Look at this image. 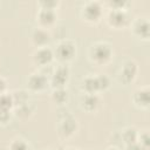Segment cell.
Returning <instances> with one entry per match:
<instances>
[{"mask_svg": "<svg viewBox=\"0 0 150 150\" xmlns=\"http://www.w3.org/2000/svg\"><path fill=\"white\" fill-rule=\"evenodd\" d=\"M112 47L103 41L95 42L89 48V60L96 66H105L112 59Z\"/></svg>", "mask_w": 150, "mask_h": 150, "instance_id": "obj_1", "label": "cell"}, {"mask_svg": "<svg viewBox=\"0 0 150 150\" xmlns=\"http://www.w3.org/2000/svg\"><path fill=\"white\" fill-rule=\"evenodd\" d=\"M81 16L86 22L96 23L103 16V6L100 1H87L81 9Z\"/></svg>", "mask_w": 150, "mask_h": 150, "instance_id": "obj_2", "label": "cell"}, {"mask_svg": "<svg viewBox=\"0 0 150 150\" xmlns=\"http://www.w3.org/2000/svg\"><path fill=\"white\" fill-rule=\"evenodd\" d=\"M53 52H54V57L56 60H59L62 63H66V62L73 60V57L75 56L76 45L71 40L64 39V40H61L56 45V47H55V49H53Z\"/></svg>", "mask_w": 150, "mask_h": 150, "instance_id": "obj_3", "label": "cell"}, {"mask_svg": "<svg viewBox=\"0 0 150 150\" xmlns=\"http://www.w3.org/2000/svg\"><path fill=\"white\" fill-rule=\"evenodd\" d=\"M70 77V70L67 64L61 63L56 66L49 76V84L53 89L57 88H66V84L68 83Z\"/></svg>", "mask_w": 150, "mask_h": 150, "instance_id": "obj_4", "label": "cell"}, {"mask_svg": "<svg viewBox=\"0 0 150 150\" xmlns=\"http://www.w3.org/2000/svg\"><path fill=\"white\" fill-rule=\"evenodd\" d=\"M77 130V121L70 114H64L57 121L56 131L61 138H69L71 137Z\"/></svg>", "mask_w": 150, "mask_h": 150, "instance_id": "obj_5", "label": "cell"}, {"mask_svg": "<svg viewBox=\"0 0 150 150\" xmlns=\"http://www.w3.org/2000/svg\"><path fill=\"white\" fill-rule=\"evenodd\" d=\"M107 23L115 29L124 28L129 25V15L125 9H116V8H109L107 15H105Z\"/></svg>", "mask_w": 150, "mask_h": 150, "instance_id": "obj_6", "label": "cell"}, {"mask_svg": "<svg viewBox=\"0 0 150 150\" xmlns=\"http://www.w3.org/2000/svg\"><path fill=\"white\" fill-rule=\"evenodd\" d=\"M138 73V66L134 60H127L121 64L118 71V81L123 84H130L135 81Z\"/></svg>", "mask_w": 150, "mask_h": 150, "instance_id": "obj_7", "label": "cell"}, {"mask_svg": "<svg viewBox=\"0 0 150 150\" xmlns=\"http://www.w3.org/2000/svg\"><path fill=\"white\" fill-rule=\"evenodd\" d=\"M54 52L49 47H40L34 50L32 54V61L33 63L39 68H45L52 64L54 61Z\"/></svg>", "mask_w": 150, "mask_h": 150, "instance_id": "obj_8", "label": "cell"}, {"mask_svg": "<svg viewBox=\"0 0 150 150\" xmlns=\"http://www.w3.org/2000/svg\"><path fill=\"white\" fill-rule=\"evenodd\" d=\"M27 88L30 91H42L49 84V77L42 71H35L27 79Z\"/></svg>", "mask_w": 150, "mask_h": 150, "instance_id": "obj_9", "label": "cell"}, {"mask_svg": "<svg viewBox=\"0 0 150 150\" xmlns=\"http://www.w3.org/2000/svg\"><path fill=\"white\" fill-rule=\"evenodd\" d=\"M132 34L142 40H148L150 35V25L149 20L145 16H138L131 22Z\"/></svg>", "mask_w": 150, "mask_h": 150, "instance_id": "obj_10", "label": "cell"}, {"mask_svg": "<svg viewBox=\"0 0 150 150\" xmlns=\"http://www.w3.org/2000/svg\"><path fill=\"white\" fill-rule=\"evenodd\" d=\"M57 20L56 9H47V8H39L36 13V21L39 22V27L42 28H50L55 25Z\"/></svg>", "mask_w": 150, "mask_h": 150, "instance_id": "obj_11", "label": "cell"}, {"mask_svg": "<svg viewBox=\"0 0 150 150\" xmlns=\"http://www.w3.org/2000/svg\"><path fill=\"white\" fill-rule=\"evenodd\" d=\"M132 102L136 107L141 108V109H146L149 107L150 103V90L149 87H141L137 88L134 91L132 95Z\"/></svg>", "mask_w": 150, "mask_h": 150, "instance_id": "obj_12", "label": "cell"}, {"mask_svg": "<svg viewBox=\"0 0 150 150\" xmlns=\"http://www.w3.org/2000/svg\"><path fill=\"white\" fill-rule=\"evenodd\" d=\"M81 89L86 94H98L101 90L98 74L97 75H88L81 81Z\"/></svg>", "mask_w": 150, "mask_h": 150, "instance_id": "obj_13", "label": "cell"}, {"mask_svg": "<svg viewBox=\"0 0 150 150\" xmlns=\"http://www.w3.org/2000/svg\"><path fill=\"white\" fill-rule=\"evenodd\" d=\"M32 42L36 46V48L40 47H48V43L50 42V34L48 29L38 27L32 33Z\"/></svg>", "mask_w": 150, "mask_h": 150, "instance_id": "obj_14", "label": "cell"}, {"mask_svg": "<svg viewBox=\"0 0 150 150\" xmlns=\"http://www.w3.org/2000/svg\"><path fill=\"white\" fill-rule=\"evenodd\" d=\"M81 107L88 111V112H93L95 111L101 103V98L98 96V94H86L83 93V95L81 96Z\"/></svg>", "mask_w": 150, "mask_h": 150, "instance_id": "obj_15", "label": "cell"}, {"mask_svg": "<svg viewBox=\"0 0 150 150\" xmlns=\"http://www.w3.org/2000/svg\"><path fill=\"white\" fill-rule=\"evenodd\" d=\"M137 137H138V130L135 127H127L121 132V138L125 145L136 143Z\"/></svg>", "mask_w": 150, "mask_h": 150, "instance_id": "obj_16", "label": "cell"}, {"mask_svg": "<svg viewBox=\"0 0 150 150\" xmlns=\"http://www.w3.org/2000/svg\"><path fill=\"white\" fill-rule=\"evenodd\" d=\"M68 97H69V94H68V90H67L66 88L53 89V90H52V94H50L52 101H53L55 104H59V105H62V104L67 103Z\"/></svg>", "mask_w": 150, "mask_h": 150, "instance_id": "obj_17", "label": "cell"}, {"mask_svg": "<svg viewBox=\"0 0 150 150\" xmlns=\"http://www.w3.org/2000/svg\"><path fill=\"white\" fill-rule=\"evenodd\" d=\"M11 96H12V101H13L14 108L28 103V93L26 90L16 89V90L11 93Z\"/></svg>", "mask_w": 150, "mask_h": 150, "instance_id": "obj_18", "label": "cell"}, {"mask_svg": "<svg viewBox=\"0 0 150 150\" xmlns=\"http://www.w3.org/2000/svg\"><path fill=\"white\" fill-rule=\"evenodd\" d=\"M7 150H32V148L26 139L18 137V138H13L9 142Z\"/></svg>", "mask_w": 150, "mask_h": 150, "instance_id": "obj_19", "label": "cell"}, {"mask_svg": "<svg viewBox=\"0 0 150 150\" xmlns=\"http://www.w3.org/2000/svg\"><path fill=\"white\" fill-rule=\"evenodd\" d=\"M34 109L32 108V105L29 103H26V104H22V105H19L16 108H14V114L16 117L21 118V120H26L32 114H33Z\"/></svg>", "mask_w": 150, "mask_h": 150, "instance_id": "obj_20", "label": "cell"}, {"mask_svg": "<svg viewBox=\"0 0 150 150\" xmlns=\"http://www.w3.org/2000/svg\"><path fill=\"white\" fill-rule=\"evenodd\" d=\"M13 108H14V105H13V101H12L11 93L0 94V110H8V111H12Z\"/></svg>", "mask_w": 150, "mask_h": 150, "instance_id": "obj_21", "label": "cell"}, {"mask_svg": "<svg viewBox=\"0 0 150 150\" xmlns=\"http://www.w3.org/2000/svg\"><path fill=\"white\" fill-rule=\"evenodd\" d=\"M149 132L148 130H143V131H138V137H137V143L143 146L144 149L149 150Z\"/></svg>", "mask_w": 150, "mask_h": 150, "instance_id": "obj_22", "label": "cell"}, {"mask_svg": "<svg viewBox=\"0 0 150 150\" xmlns=\"http://www.w3.org/2000/svg\"><path fill=\"white\" fill-rule=\"evenodd\" d=\"M39 8H47V9H56V7L59 6V1H54V0H42L38 2Z\"/></svg>", "mask_w": 150, "mask_h": 150, "instance_id": "obj_23", "label": "cell"}, {"mask_svg": "<svg viewBox=\"0 0 150 150\" xmlns=\"http://www.w3.org/2000/svg\"><path fill=\"white\" fill-rule=\"evenodd\" d=\"M11 112L8 110H0V127L2 124H7L11 120Z\"/></svg>", "mask_w": 150, "mask_h": 150, "instance_id": "obj_24", "label": "cell"}, {"mask_svg": "<svg viewBox=\"0 0 150 150\" xmlns=\"http://www.w3.org/2000/svg\"><path fill=\"white\" fill-rule=\"evenodd\" d=\"M108 6L110 8H116V9H125V7L128 6L127 1H109Z\"/></svg>", "mask_w": 150, "mask_h": 150, "instance_id": "obj_25", "label": "cell"}, {"mask_svg": "<svg viewBox=\"0 0 150 150\" xmlns=\"http://www.w3.org/2000/svg\"><path fill=\"white\" fill-rule=\"evenodd\" d=\"M125 150H146V149H144L143 146H141V145L136 142V143H132V144H128V145H125Z\"/></svg>", "mask_w": 150, "mask_h": 150, "instance_id": "obj_26", "label": "cell"}, {"mask_svg": "<svg viewBox=\"0 0 150 150\" xmlns=\"http://www.w3.org/2000/svg\"><path fill=\"white\" fill-rule=\"evenodd\" d=\"M6 89H7V81L2 76H0V94L6 93Z\"/></svg>", "mask_w": 150, "mask_h": 150, "instance_id": "obj_27", "label": "cell"}, {"mask_svg": "<svg viewBox=\"0 0 150 150\" xmlns=\"http://www.w3.org/2000/svg\"><path fill=\"white\" fill-rule=\"evenodd\" d=\"M59 150H79L76 148H62V149H59Z\"/></svg>", "mask_w": 150, "mask_h": 150, "instance_id": "obj_28", "label": "cell"}, {"mask_svg": "<svg viewBox=\"0 0 150 150\" xmlns=\"http://www.w3.org/2000/svg\"><path fill=\"white\" fill-rule=\"evenodd\" d=\"M105 150H120V149L116 148V146H109V148H107Z\"/></svg>", "mask_w": 150, "mask_h": 150, "instance_id": "obj_29", "label": "cell"}, {"mask_svg": "<svg viewBox=\"0 0 150 150\" xmlns=\"http://www.w3.org/2000/svg\"><path fill=\"white\" fill-rule=\"evenodd\" d=\"M46 150H59V149H53V148H48V149H46Z\"/></svg>", "mask_w": 150, "mask_h": 150, "instance_id": "obj_30", "label": "cell"}]
</instances>
